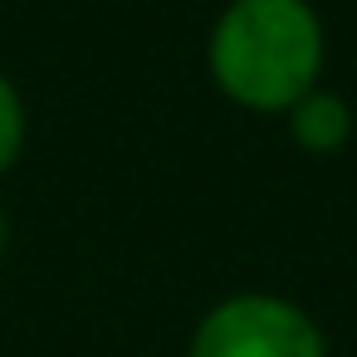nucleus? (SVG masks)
I'll use <instances>...</instances> for the list:
<instances>
[{
    "instance_id": "1",
    "label": "nucleus",
    "mask_w": 357,
    "mask_h": 357,
    "mask_svg": "<svg viewBox=\"0 0 357 357\" xmlns=\"http://www.w3.org/2000/svg\"><path fill=\"white\" fill-rule=\"evenodd\" d=\"M323 59L328 35L308 0H230L206 40L215 89L245 113H289L318 89Z\"/></svg>"
},
{
    "instance_id": "2",
    "label": "nucleus",
    "mask_w": 357,
    "mask_h": 357,
    "mask_svg": "<svg viewBox=\"0 0 357 357\" xmlns=\"http://www.w3.org/2000/svg\"><path fill=\"white\" fill-rule=\"evenodd\" d=\"M186 357H328V337L294 298L230 294L206 308Z\"/></svg>"
},
{
    "instance_id": "3",
    "label": "nucleus",
    "mask_w": 357,
    "mask_h": 357,
    "mask_svg": "<svg viewBox=\"0 0 357 357\" xmlns=\"http://www.w3.org/2000/svg\"><path fill=\"white\" fill-rule=\"evenodd\" d=\"M284 118H289L294 147L308 152V157H337L352 142V132H357L352 103L342 93H333V89H308Z\"/></svg>"
},
{
    "instance_id": "4",
    "label": "nucleus",
    "mask_w": 357,
    "mask_h": 357,
    "mask_svg": "<svg viewBox=\"0 0 357 357\" xmlns=\"http://www.w3.org/2000/svg\"><path fill=\"white\" fill-rule=\"evenodd\" d=\"M25 152V98L10 84V74H0V176H6Z\"/></svg>"
},
{
    "instance_id": "5",
    "label": "nucleus",
    "mask_w": 357,
    "mask_h": 357,
    "mask_svg": "<svg viewBox=\"0 0 357 357\" xmlns=\"http://www.w3.org/2000/svg\"><path fill=\"white\" fill-rule=\"evenodd\" d=\"M10 250V215H6V206H0V255Z\"/></svg>"
}]
</instances>
